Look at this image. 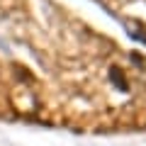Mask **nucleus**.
<instances>
[{"instance_id": "obj_1", "label": "nucleus", "mask_w": 146, "mask_h": 146, "mask_svg": "<svg viewBox=\"0 0 146 146\" xmlns=\"http://www.w3.org/2000/svg\"><path fill=\"white\" fill-rule=\"evenodd\" d=\"M110 78L117 83V88H119V90H127V83H124V78H122L119 68H112V71H110Z\"/></svg>"}]
</instances>
